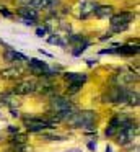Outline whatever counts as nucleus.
I'll return each instance as SVG.
<instances>
[{
    "label": "nucleus",
    "instance_id": "obj_1",
    "mask_svg": "<svg viewBox=\"0 0 140 152\" xmlns=\"http://www.w3.org/2000/svg\"><path fill=\"white\" fill-rule=\"evenodd\" d=\"M73 128H86V129H94V123H96V113L94 111H78L72 113L67 118Z\"/></svg>",
    "mask_w": 140,
    "mask_h": 152
},
{
    "label": "nucleus",
    "instance_id": "obj_2",
    "mask_svg": "<svg viewBox=\"0 0 140 152\" xmlns=\"http://www.w3.org/2000/svg\"><path fill=\"white\" fill-rule=\"evenodd\" d=\"M109 20H111V31L109 33L114 34V33L125 31L127 28L130 26V23L135 20V15H133L132 12H120V13H117V15H112Z\"/></svg>",
    "mask_w": 140,
    "mask_h": 152
},
{
    "label": "nucleus",
    "instance_id": "obj_3",
    "mask_svg": "<svg viewBox=\"0 0 140 152\" xmlns=\"http://www.w3.org/2000/svg\"><path fill=\"white\" fill-rule=\"evenodd\" d=\"M25 126L31 132H44L46 129L54 128L47 119H42V118H28V119H25Z\"/></svg>",
    "mask_w": 140,
    "mask_h": 152
},
{
    "label": "nucleus",
    "instance_id": "obj_4",
    "mask_svg": "<svg viewBox=\"0 0 140 152\" xmlns=\"http://www.w3.org/2000/svg\"><path fill=\"white\" fill-rule=\"evenodd\" d=\"M29 70L34 75H54L51 67L39 59H29Z\"/></svg>",
    "mask_w": 140,
    "mask_h": 152
},
{
    "label": "nucleus",
    "instance_id": "obj_5",
    "mask_svg": "<svg viewBox=\"0 0 140 152\" xmlns=\"http://www.w3.org/2000/svg\"><path fill=\"white\" fill-rule=\"evenodd\" d=\"M78 5H80L78 18H81V20H86L88 17H91V15L94 13V10H96V7H98V4L93 2V0H80Z\"/></svg>",
    "mask_w": 140,
    "mask_h": 152
},
{
    "label": "nucleus",
    "instance_id": "obj_6",
    "mask_svg": "<svg viewBox=\"0 0 140 152\" xmlns=\"http://www.w3.org/2000/svg\"><path fill=\"white\" fill-rule=\"evenodd\" d=\"M3 57H5V61H7V62H10V64H20V62H25V61H28V57H26L25 54L18 53V51L12 49V48L5 49Z\"/></svg>",
    "mask_w": 140,
    "mask_h": 152
},
{
    "label": "nucleus",
    "instance_id": "obj_7",
    "mask_svg": "<svg viewBox=\"0 0 140 152\" xmlns=\"http://www.w3.org/2000/svg\"><path fill=\"white\" fill-rule=\"evenodd\" d=\"M36 88H38V85L34 82L26 80V82H21L15 87V93H18V95H28V93H33Z\"/></svg>",
    "mask_w": 140,
    "mask_h": 152
},
{
    "label": "nucleus",
    "instance_id": "obj_8",
    "mask_svg": "<svg viewBox=\"0 0 140 152\" xmlns=\"http://www.w3.org/2000/svg\"><path fill=\"white\" fill-rule=\"evenodd\" d=\"M18 15L23 18V21H33L34 23L36 20H38V10H34V8H31V7H23V8H20L18 10Z\"/></svg>",
    "mask_w": 140,
    "mask_h": 152
},
{
    "label": "nucleus",
    "instance_id": "obj_9",
    "mask_svg": "<svg viewBox=\"0 0 140 152\" xmlns=\"http://www.w3.org/2000/svg\"><path fill=\"white\" fill-rule=\"evenodd\" d=\"M116 49H112L114 54H122V56H133V54H139V44L135 46H129V44H124V46H114Z\"/></svg>",
    "mask_w": 140,
    "mask_h": 152
},
{
    "label": "nucleus",
    "instance_id": "obj_10",
    "mask_svg": "<svg viewBox=\"0 0 140 152\" xmlns=\"http://www.w3.org/2000/svg\"><path fill=\"white\" fill-rule=\"evenodd\" d=\"M86 74H77V72H68L65 74V80H67L68 83H80V85H83L85 82H86Z\"/></svg>",
    "mask_w": 140,
    "mask_h": 152
},
{
    "label": "nucleus",
    "instance_id": "obj_11",
    "mask_svg": "<svg viewBox=\"0 0 140 152\" xmlns=\"http://www.w3.org/2000/svg\"><path fill=\"white\" fill-rule=\"evenodd\" d=\"M112 12H114L112 5H98L96 10H94V15L98 18H111Z\"/></svg>",
    "mask_w": 140,
    "mask_h": 152
},
{
    "label": "nucleus",
    "instance_id": "obj_12",
    "mask_svg": "<svg viewBox=\"0 0 140 152\" xmlns=\"http://www.w3.org/2000/svg\"><path fill=\"white\" fill-rule=\"evenodd\" d=\"M2 75L5 77V79H16V77L20 75V70L16 69V67H12V69H7L2 72Z\"/></svg>",
    "mask_w": 140,
    "mask_h": 152
},
{
    "label": "nucleus",
    "instance_id": "obj_13",
    "mask_svg": "<svg viewBox=\"0 0 140 152\" xmlns=\"http://www.w3.org/2000/svg\"><path fill=\"white\" fill-rule=\"evenodd\" d=\"M68 93H77V92H80V88H81V85L80 83H68Z\"/></svg>",
    "mask_w": 140,
    "mask_h": 152
},
{
    "label": "nucleus",
    "instance_id": "obj_14",
    "mask_svg": "<svg viewBox=\"0 0 140 152\" xmlns=\"http://www.w3.org/2000/svg\"><path fill=\"white\" fill-rule=\"evenodd\" d=\"M46 33H47V30H46L44 26H42V28H36V36H38V38H44Z\"/></svg>",
    "mask_w": 140,
    "mask_h": 152
},
{
    "label": "nucleus",
    "instance_id": "obj_15",
    "mask_svg": "<svg viewBox=\"0 0 140 152\" xmlns=\"http://www.w3.org/2000/svg\"><path fill=\"white\" fill-rule=\"evenodd\" d=\"M96 147H98L96 141H90V142H88V149H90V151H96Z\"/></svg>",
    "mask_w": 140,
    "mask_h": 152
},
{
    "label": "nucleus",
    "instance_id": "obj_16",
    "mask_svg": "<svg viewBox=\"0 0 140 152\" xmlns=\"http://www.w3.org/2000/svg\"><path fill=\"white\" fill-rule=\"evenodd\" d=\"M0 13H2L3 17H12V13H10L8 10H0Z\"/></svg>",
    "mask_w": 140,
    "mask_h": 152
}]
</instances>
